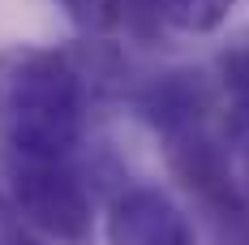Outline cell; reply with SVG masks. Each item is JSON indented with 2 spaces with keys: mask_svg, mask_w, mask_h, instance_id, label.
Wrapping results in <instances>:
<instances>
[{
  "mask_svg": "<svg viewBox=\"0 0 249 245\" xmlns=\"http://www.w3.org/2000/svg\"><path fill=\"white\" fill-rule=\"evenodd\" d=\"M90 95L65 48H0V151L65 159L86 138Z\"/></svg>",
  "mask_w": 249,
  "mask_h": 245,
  "instance_id": "obj_1",
  "label": "cell"
},
{
  "mask_svg": "<svg viewBox=\"0 0 249 245\" xmlns=\"http://www.w3.org/2000/svg\"><path fill=\"white\" fill-rule=\"evenodd\" d=\"M0 172L13 207L22 211L39 232H48L65 245H86L95 232V185L86 181L73 155L65 159H35L0 151Z\"/></svg>",
  "mask_w": 249,
  "mask_h": 245,
  "instance_id": "obj_2",
  "label": "cell"
},
{
  "mask_svg": "<svg viewBox=\"0 0 249 245\" xmlns=\"http://www.w3.org/2000/svg\"><path fill=\"white\" fill-rule=\"evenodd\" d=\"M224 138L236 159V168L249 172V103H228L224 112Z\"/></svg>",
  "mask_w": 249,
  "mask_h": 245,
  "instance_id": "obj_8",
  "label": "cell"
},
{
  "mask_svg": "<svg viewBox=\"0 0 249 245\" xmlns=\"http://www.w3.org/2000/svg\"><path fill=\"white\" fill-rule=\"evenodd\" d=\"M13 245H43V241H30V237H26V232H22V237H18V241H13Z\"/></svg>",
  "mask_w": 249,
  "mask_h": 245,
  "instance_id": "obj_11",
  "label": "cell"
},
{
  "mask_svg": "<svg viewBox=\"0 0 249 245\" xmlns=\"http://www.w3.org/2000/svg\"><path fill=\"white\" fill-rule=\"evenodd\" d=\"M133 108L159 142H172L198 125L219 121V91L202 69H163L133 86Z\"/></svg>",
  "mask_w": 249,
  "mask_h": 245,
  "instance_id": "obj_3",
  "label": "cell"
},
{
  "mask_svg": "<svg viewBox=\"0 0 249 245\" xmlns=\"http://www.w3.org/2000/svg\"><path fill=\"white\" fill-rule=\"evenodd\" d=\"M215 74H219L215 82L228 95V103H249V26L224 43L219 60H215Z\"/></svg>",
  "mask_w": 249,
  "mask_h": 245,
  "instance_id": "obj_6",
  "label": "cell"
},
{
  "mask_svg": "<svg viewBox=\"0 0 249 245\" xmlns=\"http://www.w3.org/2000/svg\"><path fill=\"white\" fill-rule=\"evenodd\" d=\"M56 9H65V18L82 30V35H112L124 22L121 0H52Z\"/></svg>",
  "mask_w": 249,
  "mask_h": 245,
  "instance_id": "obj_7",
  "label": "cell"
},
{
  "mask_svg": "<svg viewBox=\"0 0 249 245\" xmlns=\"http://www.w3.org/2000/svg\"><path fill=\"white\" fill-rule=\"evenodd\" d=\"M18 237H22V211L13 207L9 189L0 185V245H13Z\"/></svg>",
  "mask_w": 249,
  "mask_h": 245,
  "instance_id": "obj_10",
  "label": "cell"
},
{
  "mask_svg": "<svg viewBox=\"0 0 249 245\" xmlns=\"http://www.w3.org/2000/svg\"><path fill=\"white\" fill-rule=\"evenodd\" d=\"M236 0H155L159 22L180 30V35H211L228 22Z\"/></svg>",
  "mask_w": 249,
  "mask_h": 245,
  "instance_id": "obj_5",
  "label": "cell"
},
{
  "mask_svg": "<svg viewBox=\"0 0 249 245\" xmlns=\"http://www.w3.org/2000/svg\"><path fill=\"white\" fill-rule=\"evenodd\" d=\"M121 4H124V22L121 26H133L142 39H150V35L163 26L159 13H155V0H121Z\"/></svg>",
  "mask_w": 249,
  "mask_h": 245,
  "instance_id": "obj_9",
  "label": "cell"
},
{
  "mask_svg": "<svg viewBox=\"0 0 249 245\" xmlns=\"http://www.w3.org/2000/svg\"><path fill=\"white\" fill-rule=\"evenodd\" d=\"M107 245H198L194 224L159 185H124L107 211Z\"/></svg>",
  "mask_w": 249,
  "mask_h": 245,
  "instance_id": "obj_4",
  "label": "cell"
}]
</instances>
